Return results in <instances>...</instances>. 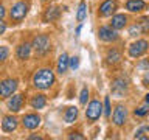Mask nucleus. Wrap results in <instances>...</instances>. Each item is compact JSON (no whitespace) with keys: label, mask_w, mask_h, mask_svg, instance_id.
I'll return each mask as SVG.
<instances>
[{"label":"nucleus","mask_w":149,"mask_h":140,"mask_svg":"<svg viewBox=\"0 0 149 140\" xmlns=\"http://www.w3.org/2000/svg\"><path fill=\"white\" fill-rule=\"evenodd\" d=\"M67 69H68V56H67V53H62L58 61V72L62 75L67 72Z\"/></svg>","instance_id":"nucleus-19"},{"label":"nucleus","mask_w":149,"mask_h":140,"mask_svg":"<svg viewBox=\"0 0 149 140\" xmlns=\"http://www.w3.org/2000/svg\"><path fill=\"white\" fill-rule=\"evenodd\" d=\"M3 16H5V8L0 5V19H3Z\"/></svg>","instance_id":"nucleus-35"},{"label":"nucleus","mask_w":149,"mask_h":140,"mask_svg":"<svg viewBox=\"0 0 149 140\" xmlns=\"http://www.w3.org/2000/svg\"><path fill=\"white\" fill-rule=\"evenodd\" d=\"M146 131H148V132H149V126H148V128H146Z\"/></svg>","instance_id":"nucleus-38"},{"label":"nucleus","mask_w":149,"mask_h":140,"mask_svg":"<svg viewBox=\"0 0 149 140\" xmlns=\"http://www.w3.org/2000/svg\"><path fill=\"white\" fill-rule=\"evenodd\" d=\"M68 67L73 69V70H76L79 67V58H78V56H73V58L68 59Z\"/></svg>","instance_id":"nucleus-24"},{"label":"nucleus","mask_w":149,"mask_h":140,"mask_svg":"<svg viewBox=\"0 0 149 140\" xmlns=\"http://www.w3.org/2000/svg\"><path fill=\"white\" fill-rule=\"evenodd\" d=\"M104 115L106 117L110 115V100H109V97H106V100H104Z\"/></svg>","instance_id":"nucleus-28"},{"label":"nucleus","mask_w":149,"mask_h":140,"mask_svg":"<svg viewBox=\"0 0 149 140\" xmlns=\"http://www.w3.org/2000/svg\"><path fill=\"white\" fill-rule=\"evenodd\" d=\"M17 128V118L13 115H6L3 117V121H2V129L5 132H13L14 129Z\"/></svg>","instance_id":"nucleus-12"},{"label":"nucleus","mask_w":149,"mask_h":140,"mask_svg":"<svg viewBox=\"0 0 149 140\" xmlns=\"http://www.w3.org/2000/svg\"><path fill=\"white\" fill-rule=\"evenodd\" d=\"M148 42L146 41H137L134 42V44H130L129 47V55L132 56V58H140L141 55H144L148 51Z\"/></svg>","instance_id":"nucleus-6"},{"label":"nucleus","mask_w":149,"mask_h":140,"mask_svg":"<svg viewBox=\"0 0 149 140\" xmlns=\"http://www.w3.org/2000/svg\"><path fill=\"white\" fill-rule=\"evenodd\" d=\"M16 89H17L16 79H5V81L0 83V98H6L9 95H13Z\"/></svg>","instance_id":"nucleus-5"},{"label":"nucleus","mask_w":149,"mask_h":140,"mask_svg":"<svg viewBox=\"0 0 149 140\" xmlns=\"http://www.w3.org/2000/svg\"><path fill=\"white\" fill-rule=\"evenodd\" d=\"M129 84H127V79L124 78H116L113 83H112V92L115 95H123V93L127 90Z\"/></svg>","instance_id":"nucleus-9"},{"label":"nucleus","mask_w":149,"mask_h":140,"mask_svg":"<svg viewBox=\"0 0 149 140\" xmlns=\"http://www.w3.org/2000/svg\"><path fill=\"white\" fill-rule=\"evenodd\" d=\"M30 53H31V45L26 44V42L17 47V58L19 59H28L30 58Z\"/></svg>","instance_id":"nucleus-17"},{"label":"nucleus","mask_w":149,"mask_h":140,"mask_svg":"<svg viewBox=\"0 0 149 140\" xmlns=\"http://www.w3.org/2000/svg\"><path fill=\"white\" fill-rule=\"evenodd\" d=\"M59 14H61V9L58 6L47 8L45 13H44V22H53V20H56V19L59 17Z\"/></svg>","instance_id":"nucleus-15"},{"label":"nucleus","mask_w":149,"mask_h":140,"mask_svg":"<svg viewBox=\"0 0 149 140\" xmlns=\"http://www.w3.org/2000/svg\"><path fill=\"white\" fill-rule=\"evenodd\" d=\"M5 30H6V23H5L2 19H0V34H3Z\"/></svg>","instance_id":"nucleus-33"},{"label":"nucleus","mask_w":149,"mask_h":140,"mask_svg":"<svg viewBox=\"0 0 149 140\" xmlns=\"http://www.w3.org/2000/svg\"><path fill=\"white\" fill-rule=\"evenodd\" d=\"M87 16V6H86V2H81L78 6V13H76V19L78 22H82L84 19H86Z\"/></svg>","instance_id":"nucleus-22"},{"label":"nucleus","mask_w":149,"mask_h":140,"mask_svg":"<svg viewBox=\"0 0 149 140\" xmlns=\"http://www.w3.org/2000/svg\"><path fill=\"white\" fill-rule=\"evenodd\" d=\"M22 106H23V95H20V93L14 95L11 100L8 101V107H9V111H13V112H19L22 109Z\"/></svg>","instance_id":"nucleus-13"},{"label":"nucleus","mask_w":149,"mask_h":140,"mask_svg":"<svg viewBox=\"0 0 149 140\" xmlns=\"http://www.w3.org/2000/svg\"><path fill=\"white\" fill-rule=\"evenodd\" d=\"M140 31H141V30H140V27H138V25H134V27H130L129 34H130V36H138Z\"/></svg>","instance_id":"nucleus-29"},{"label":"nucleus","mask_w":149,"mask_h":140,"mask_svg":"<svg viewBox=\"0 0 149 140\" xmlns=\"http://www.w3.org/2000/svg\"><path fill=\"white\" fill-rule=\"evenodd\" d=\"M87 98H88V89L84 87L81 90V97H79V101H81V104H86L87 103Z\"/></svg>","instance_id":"nucleus-26"},{"label":"nucleus","mask_w":149,"mask_h":140,"mask_svg":"<svg viewBox=\"0 0 149 140\" xmlns=\"http://www.w3.org/2000/svg\"><path fill=\"white\" fill-rule=\"evenodd\" d=\"M126 23H127V17H126L124 14H116V16L112 17V28H115V30L124 28Z\"/></svg>","instance_id":"nucleus-16"},{"label":"nucleus","mask_w":149,"mask_h":140,"mask_svg":"<svg viewBox=\"0 0 149 140\" xmlns=\"http://www.w3.org/2000/svg\"><path fill=\"white\" fill-rule=\"evenodd\" d=\"M146 8V3L143 0H129L126 3V9H129L130 13H140Z\"/></svg>","instance_id":"nucleus-14"},{"label":"nucleus","mask_w":149,"mask_h":140,"mask_svg":"<svg viewBox=\"0 0 149 140\" xmlns=\"http://www.w3.org/2000/svg\"><path fill=\"white\" fill-rule=\"evenodd\" d=\"M115 9H116V3L113 2V0H106V2L101 3L100 11L98 13H100L101 17H109L115 13Z\"/></svg>","instance_id":"nucleus-8"},{"label":"nucleus","mask_w":149,"mask_h":140,"mask_svg":"<svg viewBox=\"0 0 149 140\" xmlns=\"http://www.w3.org/2000/svg\"><path fill=\"white\" fill-rule=\"evenodd\" d=\"M50 37L47 34H37L33 39V48L37 55H45L50 50Z\"/></svg>","instance_id":"nucleus-2"},{"label":"nucleus","mask_w":149,"mask_h":140,"mask_svg":"<svg viewBox=\"0 0 149 140\" xmlns=\"http://www.w3.org/2000/svg\"><path fill=\"white\" fill-rule=\"evenodd\" d=\"M53 83H54V73L51 72L50 69L37 70V72L34 73V76H33V84H34V87L42 89V90L50 89L51 86H53Z\"/></svg>","instance_id":"nucleus-1"},{"label":"nucleus","mask_w":149,"mask_h":140,"mask_svg":"<svg viewBox=\"0 0 149 140\" xmlns=\"http://www.w3.org/2000/svg\"><path fill=\"white\" fill-rule=\"evenodd\" d=\"M98 36H100L101 41H106V42H112V41L118 39V34H116L115 28H112V27H101L98 30Z\"/></svg>","instance_id":"nucleus-7"},{"label":"nucleus","mask_w":149,"mask_h":140,"mask_svg":"<svg viewBox=\"0 0 149 140\" xmlns=\"http://www.w3.org/2000/svg\"><path fill=\"white\" fill-rule=\"evenodd\" d=\"M30 139H31V140H36V139H37V140H39L40 137H39V135H31V137H30Z\"/></svg>","instance_id":"nucleus-36"},{"label":"nucleus","mask_w":149,"mask_h":140,"mask_svg":"<svg viewBox=\"0 0 149 140\" xmlns=\"http://www.w3.org/2000/svg\"><path fill=\"white\" fill-rule=\"evenodd\" d=\"M47 104V98L44 95H36V97H33V100H31V106L34 107V109H42Z\"/></svg>","instance_id":"nucleus-21"},{"label":"nucleus","mask_w":149,"mask_h":140,"mask_svg":"<svg viewBox=\"0 0 149 140\" xmlns=\"http://www.w3.org/2000/svg\"><path fill=\"white\" fill-rule=\"evenodd\" d=\"M121 61V53L118 50H110L109 53H107V62L112 64V65H115V64H118Z\"/></svg>","instance_id":"nucleus-20"},{"label":"nucleus","mask_w":149,"mask_h":140,"mask_svg":"<svg viewBox=\"0 0 149 140\" xmlns=\"http://www.w3.org/2000/svg\"><path fill=\"white\" fill-rule=\"evenodd\" d=\"M138 27H140V30H141V33H144V34H149V16H144V17L140 19Z\"/></svg>","instance_id":"nucleus-23"},{"label":"nucleus","mask_w":149,"mask_h":140,"mask_svg":"<svg viewBox=\"0 0 149 140\" xmlns=\"http://www.w3.org/2000/svg\"><path fill=\"white\" fill-rule=\"evenodd\" d=\"M22 123L26 129H36L37 126L40 125V117L36 115V114H28V115L23 117Z\"/></svg>","instance_id":"nucleus-11"},{"label":"nucleus","mask_w":149,"mask_h":140,"mask_svg":"<svg viewBox=\"0 0 149 140\" xmlns=\"http://www.w3.org/2000/svg\"><path fill=\"white\" fill-rule=\"evenodd\" d=\"M26 13H28V3H25V2H17V3L11 8V11H9V17H11L14 22H20L22 19L26 16Z\"/></svg>","instance_id":"nucleus-3"},{"label":"nucleus","mask_w":149,"mask_h":140,"mask_svg":"<svg viewBox=\"0 0 149 140\" xmlns=\"http://www.w3.org/2000/svg\"><path fill=\"white\" fill-rule=\"evenodd\" d=\"M143 84L144 86H149V70H148V73L144 75V78H143Z\"/></svg>","instance_id":"nucleus-34"},{"label":"nucleus","mask_w":149,"mask_h":140,"mask_svg":"<svg viewBox=\"0 0 149 140\" xmlns=\"http://www.w3.org/2000/svg\"><path fill=\"white\" fill-rule=\"evenodd\" d=\"M135 139H143V140H146L148 137L144 135V129H140L137 134H135Z\"/></svg>","instance_id":"nucleus-30"},{"label":"nucleus","mask_w":149,"mask_h":140,"mask_svg":"<svg viewBox=\"0 0 149 140\" xmlns=\"http://www.w3.org/2000/svg\"><path fill=\"white\" fill-rule=\"evenodd\" d=\"M42 2H45V0H42Z\"/></svg>","instance_id":"nucleus-39"},{"label":"nucleus","mask_w":149,"mask_h":140,"mask_svg":"<svg viewBox=\"0 0 149 140\" xmlns=\"http://www.w3.org/2000/svg\"><path fill=\"white\" fill-rule=\"evenodd\" d=\"M8 53H9V51H8L6 47L0 45V62H3V61L8 58Z\"/></svg>","instance_id":"nucleus-27"},{"label":"nucleus","mask_w":149,"mask_h":140,"mask_svg":"<svg viewBox=\"0 0 149 140\" xmlns=\"http://www.w3.org/2000/svg\"><path fill=\"white\" fill-rule=\"evenodd\" d=\"M68 139H72V140H73V139H76V140H82L84 137H82V135H79L78 132H73V134H70V135H68Z\"/></svg>","instance_id":"nucleus-31"},{"label":"nucleus","mask_w":149,"mask_h":140,"mask_svg":"<svg viewBox=\"0 0 149 140\" xmlns=\"http://www.w3.org/2000/svg\"><path fill=\"white\" fill-rule=\"evenodd\" d=\"M126 118H127V111H126L124 106H116V109L113 112V123L116 126H123L126 123Z\"/></svg>","instance_id":"nucleus-10"},{"label":"nucleus","mask_w":149,"mask_h":140,"mask_svg":"<svg viewBox=\"0 0 149 140\" xmlns=\"http://www.w3.org/2000/svg\"><path fill=\"white\" fill-rule=\"evenodd\" d=\"M76 117H78V109L74 106H70L65 109V114H64L65 123H73V121L76 120Z\"/></svg>","instance_id":"nucleus-18"},{"label":"nucleus","mask_w":149,"mask_h":140,"mask_svg":"<svg viewBox=\"0 0 149 140\" xmlns=\"http://www.w3.org/2000/svg\"><path fill=\"white\" fill-rule=\"evenodd\" d=\"M138 67H140V69H149V59L143 61V62H140V64H138Z\"/></svg>","instance_id":"nucleus-32"},{"label":"nucleus","mask_w":149,"mask_h":140,"mask_svg":"<svg viewBox=\"0 0 149 140\" xmlns=\"http://www.w3.org/2000/svg\"><path fill=\"white\" fill-rule=\"evenodd\" d=\"M144 100H146V103L149 104V95H146V98H144Z\"/></svg>","instance_id":"nucleus-37"},{"label":"nucleus","mask_w":149,"mask_h":140,"mask_svg":"<svg viewBox=\"0 0 149 140\" xmlns=\"http://www.w3.org/2000/svg\"><path fill=\"white\" fill-rule=\"evenodd\" d=\"M149 112V107H146V106H143V107H138V109H135L134 111V114L137 115V117H144Z\"/></svg>","instance_id":"nucleus-25"},{"label":"nucleus","mask_w":149,"mask_h":140,"mask_svg":"<svg viewBox=\"0 0 149 140\" xmlns=\"http://www.w3.org/2000/svg\"><path fill=\"white\" fill-rule=\"evenodd\" d=\"M101 112H102V104L98 100H93V101H90V104L86 109V117L88 121H96L100 118Z\"/></svg>","instance_id":"nucleus-4"}]
</instances>
